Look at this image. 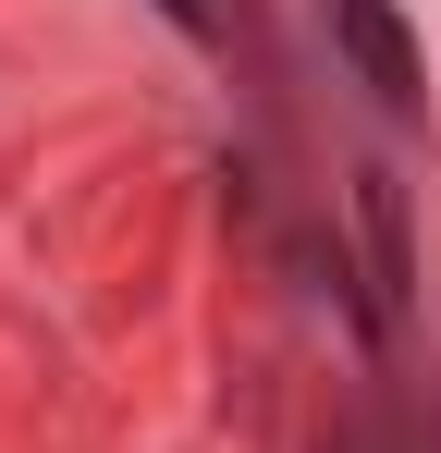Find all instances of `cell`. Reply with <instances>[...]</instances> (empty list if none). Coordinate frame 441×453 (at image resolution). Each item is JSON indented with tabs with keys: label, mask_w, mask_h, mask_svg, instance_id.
<instances>
[{
	"label": "cell",
	"mask_w": 441,
	"mask_h": 453,
	"mask_svg": "<svg viewBox=\"0 0 441 453\" xmlns=\"http://www.w3.org/2000/svg\"><path fill=\"white\" fill-rule=\"evenodd\" d=\"M319 12H331V50L356 62V86L392 123H417V111H429V62H417V37H405V12H392V0H319Z\"/></svg>",
	"instance_id": "obj_1"
},
{
	"label": "cell",
	"mask_w": 441,
	"mask_h": 453,
	"mask_svg": "<svg viewBox=\"0 0 441 453\" xmlns=\"http://www.w3.org/2000/svg\"><path fill=\"white\" fill-rule=\"evenodd\" d=\"M356 233L368 257H380V319L405 306V282H417V257H405V196H392V172H356Z\"/></svg>",
	"instance_id": "obj_2"
},
{
	"label": "cell",
	"mask_w": 441,
	"mask_h": 453,
	"mask_svg": "<svg viewBox=\"0 0 441 453\" xmlns=\"http://www.w3.org/2000/svg\"><path fill=\"white\" fill-rule=\"evenodd\" d=\"M159 12H172L197 50H233V0H159Z\"/></svg>",
	"instance_id": "obj_3"
}]
</instances>
